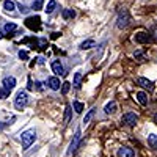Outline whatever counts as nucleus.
I'll return each instance as SVG.
<instances>
[{"label": "nucleus", "mask_w": 157, "mask_h": 157, "mask_svg": "<svg viewBox=\"0 0 157 157\" xmlns=\"http://www.w3.org/2000/svg\"><path fill=\"white\" fill-rule=\"evenodd\" d=\"M36 140V132H35V129H29V130H25V132H22L21 135V141H22V146L24 149H29L33 143Z\"/></svg>", "instance_id": "obj_1"}, {"label": "nucleus", "mask_w": 157, "mask_h": 157, "mask_svg": "<svg viewBox=\"0 0 157 157\" xmlns=\"http://www.w3.org/2000/svg\"><path fill=\"white\" fill-rule=\"evenodd\" d=\"M130 22V16H129V11L127 10H120L118 13V17H116V27L118 29H126Z\"/></svg>", "instance_id": "obj_2"}, {"label": "nucleus", "mask_w": 157, "mask_h": 157, "mask_svg": "<svg viewBox=\"0 0 157 157\" xmlns=\"http://www.w3.org/2000/svg\"><path fill=\"white\" fill-rule=\"evenodd\" d=\"M29 104V94L27 91H19V93L16 94V99H14V105L17 110H22L25 105Z\"/></svg>", "instance_id": "obj_3"}, {"label": "nucleus", "mask_w": 157, "mask_h": 157, "mask_svg": "<svg viewBox=\"0 0 157 157\" xmlns=\"http://www.w3.org/2000/svg\"><path fill=\"white\" fill-rule=\"evenodd\" d=\"M138 121V115L137 113H132V112H129V113H124L121 116V124L123 126H129V127H134Z\"/></svg>", "instance_id": "obj_4"}, {"label": "nucleus", "mask_w": 157, "mask_h": 157, "mask_svg": "<svg viewBox=\"0 0 157 157\" xmlns=\"http://www.w3.org/2000/svg\"><path fill=\"white\" fill-rule=\"evenodd\" d=\"M25 25H27L30 30L38 32L39 29H41V17L39 16H30V17L25 19Z\"/></svg>", "instance_id": "obj_5"}, {"label": "nucleus", "mask_w": 157, "mask_h": 157, "mask_svg": "<svg viewBox=\"0 0 157 157\" xmlns=\"http://www.w3.org/2000/svg\"><path fill=\"white\" fill-rule=\"evenodd\" d=\"M80 137H82V132H80V129H77L75 134H74V138H72V141H71V145H69V149L66 151V154H72V152L77 149L78 143H80Z\"/></svg>", "instance_id": "obj_6"}, {"label": "nucleus", "mask_w": 157, "mask_h": 157, "mask_svg": "<svg viewBox=\"0 0 157 157\" xmlns=\"http://www.w3.org/2000/svg\"><path fill=\"white\" fill-rule=\"evenodd\" d=\"M116 155H118V157H135V152H134V149H132V148L123 146V148L118 149Z\"/></svg>", "instance_id": "obj_7"}, {"label": "nucleus", "mask_w": 157, "mask_h": 157, "mask_svg": "<svg viewBox=\"0 0 157 157\" xmlns=\"http://www.w3.org/2000/svg\"><path fill=\"white\" fill-rule=\"evenodd\" d=\"M151 39V36L146 33V32H138V33H135V43H138V44H145V43H148Z\"/></svg>", "instance_id": "obj_8"}, {"label": "nucleus", "mask_w": 157, "mask_h": 157, "mask_svg": "<svg viewBox=\"0 0 157 157\" xmlns=\"http://www.w3.org/2000/svg\"><path fill=\"white\" fill-rule=\"evenodd\" d=\"M47 85L50 86V90H55V91L60 90V86H61L58 77H49V78H47Z\"/></svg>", "instance_id": "obj_9"}, {"label": "nucleus", "mask_w": 157, "mask_h": 157, "mask_svg": "<svg viewBox=\"0 0 157 157\" xmlns=\"http://www.w3.org/2000/svg\"><path fill=\"white\" fill-rule=\"evenodd\" d=\"M138 85L143 86V88H146L148 91H152L154 90V83L151 80H148V78H145V77H140L138 78Z\"/></svg>", "instance_id": "obj_10"}, {"label": "nucleus", "mask_w": 157, "mask_h": 157, "mask_svg": "<svg viewBox=\"0 0 157 157\" xmlns=\"http://www.w3.org/2000/svg\"><path fill=\"white\" fill-rule=\"evenodd\" d=\"M16 86V78L14 77H5L3 78V88H6L8 91H11Z\"/></svg>", "instance_id": "obj_11"}, {"label": "nucleus", "mask_w": 157, "mask_h": 157, "mask_svg": "<svg viewBox=\"0 0 157 157\" xmlns=\"http://www.w3.org/2000/svg\"><path fill=\"white\" fill-rule=\"evenodd\" d=\"M52 71H54L57 75H64V69H63V64L60 61H54L52 63Z\"/></svg>", "instance_id": "obj_12"}, {"label": "nucleus", "mask_w": 157, "mask_h": 157, "mask_svg": "<svg viewBox=\"0 0 157 157\" xmlns=\"http://www.w3.org/2000/svg\"><path fill=\"white\" fill-rule=\"evenodd\" d=\"M116 109H118L116 102H115V101H112V102H109L107 105L104 107V112H105L107 115H112V113H115V112H116Z\"/></svg>", "instance_id": "obj_13"}, {"label": "nucleus", "mask_w": 157, "mask_h": 157, "mask_svg": "<svg viewBox=\"0 0 157 157\" xmlns=\"http://www.w3.org/2000/svg\"><path fill=\"white\" fill-rule=\"evenodd\" d=\"M137 101L141 104V105H148V94L143 93V91H138L137 93Z\"/></svg>", "instance_id": "obj_14"}, {"label": "nucleus", "mask_w": 157, "mask_h": 157, "mask_svg": "<svg viewBox=\"0 0 157 157\" xmlns=\"http://www.w3.org/2000/svg\"><path fill=\"white\" fill-rule=\"evenodd\" d=\"M148 145H149V148H152V149L157 151V135L155 134L148 135Z\"/></svg>", "instance_id": "obj_15"}, {"label": "nucleus", "mask_w": 157, "mask_h": 157, "mask_svg": "<svg viewBox=\"0 0 157 157\" xmlns=\"http://www.w3.org/2000/svg\"><path fill=\"white\" fill-rule=\"evenodd\" d=\"M94 41H93V39H86V41H83L82 44H80V49L82 50H88V49H91V47H94Z\"/></svg>", "instance_id": "obj_16"}, {"label": "nucleus", "mask_w": 157, "mask_h": 157, "mask_svg": "<svg viewBox=\"0 0 157 157\" xmlns=\"http://www.w3.org/2000/svg\"><path fill=\"white\" fill-rule=\"evenodd\" d=\"M80 82H82V72L80 71H77L75 74H74V80H72V85L74 86H80Z\"/></svg>", "instance_id": "obj_17"}, {"label": "nucleus", "mask_w": 157, "mask_h": 157, "mask_svg": "<svg viewBox=\"0 0 157 157\" xmlns=\"http://www.w3.org/2000/svg\"><path fill=\"white\" fill-rule=\"evenodd\" d=\"M55 6H57V0H49V3H47V6H46L44 11L47 13V14H50V13L55 10Z\"/></svg>", "instance_id": "obj_18"}, {"label": "nucleus", "mask_w": 157, "mask_h": 157, "mask_svg": "<svg viewBox=\"0 0 157 157\" xmlns=\"http://www.w3.org/2000/svg\"><path fill=\"white\" fill-rule=\"evenodd\" d=\"M94 113H96V109H91V110H90V112L85 115V118H83V124H85V126H86V124L91 121V118L94 116Z\"/></svg>", "instance_id": "obj_19"}, {"label": "nucleus", "mask_w": 157, "mask_h": 157, "mask_svg": "<svg viewBox=\"0 0 157 157\" xmlns=\"http://www.w3.org/2000/svg\"><path fill=\"white\" fill-rule=\"evenodd\" d=\"M14 8H16V5L13 3L11 0H5V2H3V10H5V11H8V13H10V11H13Z\"/></svg>", "instance_id": "obj_20"}, {"label": "nucleus", "mask_w": 157, "mask_h": 157, "mask_svg": "<svg viewBox=\"0 0 157 157\" xmlns=\"http://www.w3.org/2000/svg\"><path fill=\"white\" fill-rule=\"evenodd\" d=\"M75 16L74 10H63V19H72Z\"/></svg>", "instance_id": "obj_21"}, {"label": "nucleus", "mask_w": 157, "mask_h": 157, "mask_svg": "<svg viewBox=\"0 0 157 157\" xmlns=\"http://www.w3.org/2000/svg\"><path fill=\"white\" fill-rule=\"evenodd\" d=\"M71 113H72V110H71V105H66V109H64V123H69V120H71Z\"/></svg>", "instance_id": "obj_22"}, {"label": "nucleus", "mask_w": 157, "mask_h": 157, "mask_svg": "<svg viewBox=\"0 0 157 157\" xmlns=\"http://www.w3.org/2000/svg\"><path fill=\"white\" fill-rule=\"evenodd\" d=\"M43 3H44V0H35L33 5H32V8H33L35 11H38V10H43Z\"/></svg>", "instance_id": "obj_23"}, {"label": "nucleus", "mask_w": 157, "mask_h": 157, "mask_svg": "<svg viewBox=\"0 0 157 157\" xmlns=\"http://www.w3.org/2000/svg\"><path fill=\"white\" fill-rule=\"evenodd\" d=\"M74 110H75L77 113H82V112H83V104L78 102V101H75V102H74Z\"/></svg>", "instance_id": "obj_24"}, {"label": "nucleus", "mask_w": 157, "mask_h": 157, "mask_svg": "<svg viewBox=\"0 0 157 157\" xmlns=\"http://www.w3.org/2000/svg\"><path fill=\"white\" fill-rule=\"evenodd\" d=\"M17 27H16V24H13V22H10V24H6L5 25V32L6 33H11V32H14Z\"/></svg>", "instance_id": "obj_25"}, {"label": "nucleus", "mask_w": 157, "mask_h": 157, "mask_svg": "<svg viewBox=\"0 0 157 157\" xmlns=\"http://www.w3.org/2000/svg\"><path fill=\"white\" fill-rule=\"evenodd\" d=\"M69 88H71V83H69V82L61 83V93H63V94H66L68 91H69Z\"/></svg>", "instance_id": "obj_26"}, {"label": "nucleus", "mask_w": 157, "mask_h": 157, "mask_svg": "<svg viewBox=\"0 0 157 157\" xmlns=\"http://www.w3.org/2000/svg\"><path fill=\"white\" fill-rule=\"evenodd\" d=\"M10 96V91L6 88H0V99H6Z\"/></svg>", "instance_id": "obj_27"}, {"label": "nucleus", "mask_w": 157, "mask_h": 157, "mask_svg": "<svg viewBox=\"0 0 157 157\" xmlns=\"http://www.w3.org/2000/svg\"><path fill=\"white\" fill-rule=\"evenodd\" d=\"M19 58L21 60H27L29 58V52L27 50H19Z\"/></svg>", "instance_id": "obj_28"}, {"label": "nucleus", "mask_w": 157, "mask_h": 157, "mask_svg": "<svg viewBox=\"0 0 157 157\" xmlns=\"http://www.w3.org/2000/svg\"><path fill=\"white\" fill-rule=\"evenodd\" d=\"M154 123H155V124H157V113H155V115H154Z\"/></svg>", "instance_id": "obj_29"}, {"label": "nucleus", "mask_w": 157, "mask_h": 157, "mask_svg": "<svg viewBox=\"0 0 157 157\" xmlns=\"http://www.w3.org/2000/svg\"><path fill=\"white\" fill-rule=\"evenodd\" d=\"M6 126V123H3V124H0V127H5Z\"/></svg>", "instance_id": "obj_30"}, {"label": "nucleus", "mask_w": 157, "mask_h": 157, "mask_svg": "<svg viewBox=\"0 0 157 157\" xmlns=\"http://www.w3.org/2000/svg\"><path fill=\"white\" fill-rule=\"evenodd\" d=\"M3 38V35H2V32H0V39H2Z\"/></svg>", "instance_id": "obj_31"}, {"label": "nucleus", "mask_w": 157, "mask_h": 157, "mask_svg": "<svg viewBox=\"0 0 157 157\" xmlns=\"http://www.w3.org/2000/svg\"><path fill=\"white\" fill-rule=\"evenodd\" d=\"M155 39H157V29H155Z\"/></svg>", "instance_id": "obj_32"}]
</instances>
